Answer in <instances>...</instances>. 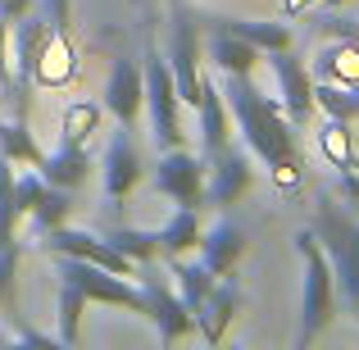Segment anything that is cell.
<instances>
[{"label": "cell", "instance_id": "1", "mask_svg": "<svg viewBox=\"0 0 359 350\" xmlns=\"http://www.w3.org/2000/svg\"><path fill=\"white\" fill-rule=\"evenodd\" d=\"M223 100H228V114L232 128L241 132L245 150L255 159L273 168V182L278 187H300V146H296V123L287 119V109L278 105L273 96H264L255 87L250 73H223Z\"/></svg>", "mask_w": 359, "mask_h": 350}, {"label": "cell", "instance_id": "2", "mask_svg": "<svg viewBox=\"0 0 359 350\" xmlns=\"http://www.w3.org/2000/svg\"><path fill=\"white\" fill-rule=\"evenodd\" d=\"M296 250H300V264H305V291H300V337L296 346L309 350L323 337V328L332 323L337 314V273L327 264L323 245H318L314 232H300L296 236Z\"/></svg>", "mask_w": 359, "mask_h": 350}, {"label": "cell", "instance_id": "3", "mask_svg": "<svg viewBox=\"0 0 359 350\" xmlns=\"http://www.w3.org/2000/svg\"><path fill=\"white\" fill-rule=\"evenodd\" d=\"M309 232L318 236L327 264H332L337 291H341L346 305L359 314V219H351L337 201L323 196V201L314 205V228H309Z\"/></svg>", "mask_w": 359, "mask_h": 350}, {"label": "cell", "instance_id": "4", "mask_svg": "<svg viewBox=\"0 0 359 350\" xmlns=\"http://www.w3.org/2000/svg\"><path fill=\"white\" fill-rule=\"evenodd\" d=\"M141 82H146V105H150V123H155V141L159 150L182 146V128H177V87H173V69L159 55L155 32L146 27V69H141Z\"/></svg>", "mask_w": 359, "mask_h": 350}, {"label": "cell", "instance_id": "5", "mask_svg": "<svg viewBox=\"0 0 359 350\" xmlns=\"http://www.w3.org/2000/svg\"><path fill=\"white\" fill-rule=\"evenodd\" d=\"M141 300H146V314L155 318L164 346H177L187 332H196V318H191V309H187V300L177 296V287L155 269V260L141 264Z\"/></svg>", "mask_w": 359, "mask_h": 350}, {"label": "cell", "instance_id": "6", "mask_svg": "<svg viewBox=\"0 0 359 350\" xmlns=\"http://www.w3.org/2000/svg\"><path fill=\"white\" fill-rule=\"evenodd\" d=\"M168 69H173V87H177V105H191L201 100V32H196V18L187 5L173 9V51H168Z\"/></svg>", "mask_w": 359, "mask_h": 350}, {"label": "cell", "instance_id": "7", "mask_svg": "<svg viewBox=\"0 0 359 350\" xmlns=\"http://www.w3.org/2000/svg\"><path fill=\"white\" fill-rule=\"evenodd\" d=\"M155 191L168 196L173 205H182V210H201L205 205V159L182 146L164 150L155 164Z\"/></svg>", "mask_w": 359, "mask_h": 350}, {"label": "cell", "instance_id": "8", "mask_svg": "<svg viewBox=\"0 0 359 350\" xmlns=\"http://www.w3.org/2000/svg\"><path fill=\"white\" fill-rule=\"evenodd\" d=\"M41 245L50 255H64V260H87V264H100V269L109 273H123V278H132V269L137 264L128 260V255H118L114 245H109V236H96V232H82V228H69V223H60V228H50L41 236Z\"/></svg>", "mask_w": 359, "mask_h": 350}, {"label": "cell", "instance_id": "9", "mask_svg": "<svg viewBox=\"0 0 359 350\" xmlns=\"http://www.w3.org/2000/svg\"><path fill=\"white\" fill-rule=\"evenodd\" d=\"M269 69L278 78V105L300 128V123L314 114V78H309V64L296 51H269Z\"/></svg>", "mask_w": 359, "mask_h": 350}, {"label": "cell", "instance_id": "10", "mask_svg": "<svg viewBox=\"0 0 359 350\" xmlns=\"http://www.w3.org/2000/svg\"><path fill=\"white\" fill-rule=\"evenodd\" d=\"M214 159V173H210V182H205V205H219V210H228V205H237L245 191L255 187V168H250V150H232V146H223L219 155H210Z\"/></svg>", "mask_w": 359, "mask_h": 350}, {"label": "cell", "instance_id": "11", "mask_svg": "<svg viewBox=\"0 0 359 350\" xmlns=\"http://www.w3.org/2000/svg\"><path fill=\"white\" fill-rule=\"evenodd\" d=\"M137 187H141V150L132 146V132L118 128L105 146V196L123 205Z\"/></svg>", "mask_w": 359, "mask_h": 350}, {"label": "cell", "instance_id": "12", "mask_svg": "<svg viewBox=\"0 0 359 350\" xmlns=\"http://www.w3.org/2000/svg\"><path fill=\"white\" fill-rule=\"evenodd\" d=\"M245 228L232 219H219L210 232L201 228V241H196V250H201V264L214 273V278H228V273H237L241 255H245Z\"/></svg>", "mask_w": 359, "mask_h": 350}, {"label": "cell", "instance_id": "13", "mask_svg": "<svg viewBox=\"0 0 359 350\" xmlns=\"http://www.w3.org/2000/svg\"><path fill=\"white\" fill-rule=\"evenodd\" d=\"M241 305H245V296H241V287H237V278H219L214 282V291L205 296V305L196 309V328H201V337L210 346H219L223 337H228V328H232V318L241 314Z\"/></svg>", "mask_w": 359, "mask_h": 350}, {"label": "cell", "instance_id": "14", "mask_svg": "<svg viewBox=\"0 0 359 350\" xmlns=\"http://www.w3.org/2000/svg\"><path fill=\"white\" fill-rule=\"evenodd\" d=\"M141 100H146V82H141L137 64L132 60H114V69H109V82H105V109L118 119V128H137L141 119Z\"/></svg>", "mask_w": 359, "mask_h": 350}, {"label": "cell", "instance_id": "15", "mask_svg": "<svg viewBox=\"0 0 359 350\" xmlns=\"http://www.w3.org/2000/svg\"><path fill=\"white\" fill-rule=\"evenodd\" d=\"M196 114H201L205 159L219 155L223 146H232V114H228V100H223V87H214V78H201V100H196Z\"/></svg>", "mask_w": 359, "mask_h": 350}, {"label": "cell", "instance_id": "16", "mask_svg": "<svg viewBox=\"0 0 359 350\" xmlns=\"http://www.w3.org/2000/svg\"><path fill=\"white\" fill-rule=\"evenodd\" d=\"M36 173H41L50 187H64V191H78V187L91 177V155H87V146H73V141H60L55 150H46V155H41Z\"/></svg>", "mask_w": 359, "mask_h": 350}, {"label": "cell", "instance_id": "17", "mask_svg": "<svg viewBox=\"0 0 359 350\" xmlns=\"http://www.w3.org/2000/svg\"><path fill=\"white\" fill-rule=\"evenodd\" d=\"M309 78H314V82H337V87H355L359 91V46L346 41V36H332V41L314 55Z\"/></svg>", "mask_w": 359, "mask_h": 350}, {"label": "cell", "instance_id": "18", "mask_svg": "<svg viewBox=\"0 0 359 350\" xmlns=\"http://www.w3.org/2000/svg\"><path fill=\"white\" fill-rule=\"evenodd\" d=\"M214 27H228L232 36L250 41L259 55H269V51H291V41H296L287 23H264V18H214Z\"/></svg>", "mask_w": 359, "mask_h": 350}, {"label": "cell", "instance_id": "19", "mask_svg": "<svg viewBox=\"0 0 359 350\" xmlns=\"http://www.w3.org/2000/svg\"><path fill=\"white\" fill-rule=\"evenodd\" d=\"M150 232H155V250L164 255V260H177V255L196 250V241H201V214L177 205L173 219L159 223V228H150Z\"/></svg>", "mask_w": 359, "mask_h": 350}, {"label": "cell", "instance_id": "20", "mask_svg": "<svg viewBox=\"0 0 359 350\" xmlns=\"http://www.w3.org/2000/svg\"><path fill=\"white\" fill-rule=\"evenodd\" d=\"M210 60L219 73H255V64H259V51H255L250 41H241V36H232L228 27H214L210 23Z\"/></svg>", "mask_w": 359, "mask_h": 350}, {"label": "cell", "instance_id": "21", "mask_svg": "<svg viewBox=\"0 0 359 350\" xmlns=\"http://www.w3.org/2000/svg\"><path fill=\"white\" fill-rule=\"evenodd\" d=\"M69 214H73V191H64V187H50V182H46L41 191H36L32 210H27L23 219H32V232H36V236H46L50 228L69 223Z\"/></svg>", "mask_w": 359, "mask_h": 350}, {"label": "cell", "instance_id": "22", "mask_svg": "<svg viewBox=\"0 0 359 350\" xmlns=\"http://www.w3.org/2000/svg\"><path fill=\"white\" fill-rule=\"evenodd\" d=\"M168 278H177V296L187 300L191 318H196V309L205 305V296L214 291V282H219L210 269H205V264H187L182 255H177V260H168Z\"/></svg>", "mask_w": 359, "mask_h": 350}, {"label": "cell", "instance_id": "23", "mask_svg": "<svg viewBox=\"0 0 359 350\" xmlns=\"http://www.w3.org/2000/svg\"><path fill=\"white\" fill-rule=\"evenodd\" d=\"M0 155L14 159V164H32V168H36L46 150L36 146L32 123H23V119H5V114H0Z\"/></svg>", "mask_w": 359, "mask_h": 350}, {"label": "cell", "instance_id": "24", "mask_svg": "<svg viewBox=\"0 0 359 350\" xmlns=\"http://www.w3.org/2000/svg\"><path fill=\"white\" fill-rule=\"evenodd\" d=\"M318 146H323V155L332 159L341 173H351V168H359V155H355V132L346 119H327L323 114V128H318Z\"/></svg>", "mask_w": 359, "mask_h": 350}, {"label": "cell", "instance_id": "25", "mask_svg": "<svg viewBox=\"0 0 359 350\" xmlns=\"http://www.w3.org/2000/svg\"><path fill=\"white\" fill-rule=\"evenodd\" d=\"M91 300L82 296L78 287H73L69 278H60V346H78V337H82V309H87Z\"/></svg>", "mask_w": 359, "mask_h": 350}, {"label": "cell", "instance_id": "26", "mask_svg": "<svg viewBox=\"0 0 359 350\" xmlns=\"http://www.w3.org/2000/svg\"><path fill=\"white\" fill-rule=\"evenodd\" d=\"M100 128V105L96 100H73L60 119V141H73V146H87L91 132Z\"/></svg>", "mask_w": 359, "mask_h": 350}, {"label": "cell", "instance_id": "27", "mask_svg": "<svg viewBox=\"0 0 359 350\" xmlns=\"http://www.w3.org/2000/svg\"><path fill=\"white\" fill-rule=\"evenodd\" d=\"M18 201H14V159L0 155V250L18 241Z\"/></svg>", "mask_w": 359, "mask_h": 350}, {"label": "cell", "instance_id": "28", "mask_svg": "<svg viewBox=\"0 0 359 350\" xmlns=\"http://www.w3.org/2000/svg\"><path fill=\"white\" fill-rule=\"evenodd\" d=\"M314 105L323 109L327 119H359V91L355 87H337V82H314Z\"/></svg>", "mask_w": 359, "mask_h": 350}, {"label": "cell", "instance_id": "29", "mask_svg": "<svg viewBox=\"0 0 359 350\" xmlns=\"http://www.w3.org/2000/svg\"><path fill=\"white\" fill-rule=\"evenodd\" d=\"M109 236V245H114L118 255H128L132 264H150V260H159V250H155V232L150 228H114V232H105Z\"/></svg>", "mask_w": 359, "mask_h": 350}, {"label": "cell", "instance_id": "30", "mask_svg": "<svg viewBox=\"0 0 359 350\" xmlns=\"http://www.w3.org/2000/svg\"><path fill=\"white\" fill-rule=\"evenodd\" d=\"M36 9L46 14L55 41H73V0H36Z\"/></svg>", "mask_w": 359, "mask_h": 350}, {"label": "cell", "instance_id": "31", "mask_svg": "<svg viewBox=\"0 0 359 350\" xmlns=\"http://www.w3.org/2000/svg\"><path fill=\"white\" fill-rule=\"evenodd\" d=\"M314 27L327 32V36H346V41L359 46V23L346 18V14H337V9H314Z\"/></svg>", "mask_w": 359, "mask_h": 350}, {"label": "cell", "instance_id": "32", "mask_svg": "<svg viewBox=\"0 0 359 350\" xmlns=\"http://www.w3.org/2000/svg\"><path fill=\"white\" fill-rule=\"evenodd\" d=\"M18 260H23V245H5L0 250V305L9 300V291H14V278H18Z\"/></svg>", "mask_w": 359, "mask_h": 350}, {"label": "cell", "instance_id": "33", "mask_svg": "<svg viewBox=\"0 0 359 350\" xmlns=\"http://www.w3.org/2000/svg\"><path fill=\"white\" fill-rule=\"evenodd\" d=\"M14 91V69H9V18L0 14V100H9Z\"/></svg>", "mask_w": 359, "mask_h": 350}, {"label": "cell", "instance_id": "34", "mask_svg": "<svg viewBox=\"0 0 359 350\" xmlns=\"http://www.w3.org/2000/svg\"><path fill=\"white\" fill-rule=\"evenodd\" d=\"M351 0H282V18H305L314 9H341Z\"/></svg>", "mask_w": 359, "mask_h": 350}, {"label": "cell", "instance_id": "35", "mask_svg": "<svg viewBox=\"0 0 359 350\" xmlns=\"http://www.w3.org/2000/svg\"><path fill=\"white\" fill-rule=\"evenodd\" d=\"M36 9V0H0V14L14 23V18H23V14H32Z\"/></svg>", "mask_w": 359, "mask_h": 350}, {"label": "cell", "instance_id": "36", "mask_svg": "<svg viewBox=\"0 0 359 350\" xmlns=\"http://www.w3.org/2000/svg\"><path fill=\"white\" fill-rule=\"evenodd\" d=\"M0 346H9V337H5V332H0Z\"/></svg>", "mask_w": 359, "mask_h": 350}]
</instances>
